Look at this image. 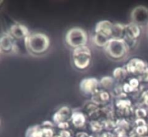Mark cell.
Returning <instances> with one entry per match:
<instances>
[{
    "label": "cell",
    "mask_w": 148,
    "mask_h": 137,
    "mask_svg": "<svg viewBox=\"0 0 148 137\" xmlns=\"http://www.w3.org/2000/svg\"><path fill=\"white\" fill-rule=\"evenodd\" d=\"M115 107L118 112L121 113V115L124 116H128L132 113H134L133 111L132 103L130 100L127 99L126 97L119 98L116 101Z\"/></svg>",
    "instance_id": "cell-14"
},
{
    "label": "cell",
    "mask_w": 148,
    "mask_h": 137,
    "mask_svg": "<svg viewBox=\"0 0 148 137\" xmlns=\"http://www.w3.org/2000/svg\"><path fill=\"white\" fill-rule=\"evenodd\" d=\"M101 137H116V135L111 132H104L101 134Z\"/></svg>",
    "instance_id": "cell-27"
},
{
    "label": "cell",
    "mask_w": 148,
    "mask_h": 137,
    "mask_svg": "<svg viewBox=\"0 0 148 137\" xmlns=\"http://www.w3.org/2000/svg\"><path fill=\"white\" fill-rule=\"evenodd\" d=\"M137 78L140 81L141 84L148 83V68L143 74H141L140 76H137Z\"/></svg>",
    "instance_id": "cell-26"
},
{
    "label": "cell",
    "mask_w": 148,
    "mask_h": 137,
    "mask_svg": "<svg viewBox=\"0 0 148 137\" xmlns=\"http://www.w3.org/2000/svg\"><path fill=\"white\" fill-rule=\"evenodd\" d=\"M132 22L140 26L148 24V8L145 6H137L131 12Z\"/></svg>",
    "instance_id": "cell-7"
},
{
    "label": "cell",
    "mask_w": 148,
    "mask_h": 137,
    "mask_svg": "<svg viewBox=\"0 0 148 137\" xmlns=\"http://www.w3.org/2000/svg\"><path fill=\"white\" fill-rule=\"evenodd\" d=\"M124 30H125V25L121 23H114L113 38L124 39Z\"/></svg>",
    "instance_id": "cell-21"
},
{
    "label": "cell",
    "mask_w": 148,
    "mask_h": 137,
    "mask_svg": "<svg viewBox=\"0 0 148 137\" xmlns=\"http://www.w3.org/2000/svg\"><path fill=\"white\" fill-rule=\"evenodd\" d=\"M114 23L107 20H101L96 24L95 27V33H100L109 38H113Z\"/></svg>",
    "instance_id": "cell-13"
},
{
    "label": "cell",
    "mask_w": 148,
    "mask_h": 137,
    "mask_svg": "<svg viewBox=\"0 0 148 137\" xmlns=\"http://www.w3.org/2000/svg\"><path fill=\"white\" fill-rule=\"evenodd\" d=\"M73 111L68 106H62L58 109L52 116L53 123L56 125L63 122H69Z\"/></svg>",
    "instance_id": "cell-11"
},
{
    "label": "cell",
    "mask_w": 148,
    "mask_h": 137,
    "mask_svg": "<svg viewBox=\"0 0 148 137\" xmlns=\"http://www.w3.org/2000/svg\"><path fill=\"white\" fill-rule=\"evenodd\" d=\"M140 101L142 106L148 108V89L142 92L140 97Z\"/></svg>",
    "instance_id": "cell-25"
},
{
    "label": "cell",
    "mask_w": 148,
    "mask_h": 137,
    "mask_svg": "<svg viewBox=\"0 0 148 137\" xmlns=\"http://www.w3.org/2000/svg\"><path fill=\"white\" fill-rule=\"evenodd\" d=\"M145 137H148V136H145Z\"/></svg>",
    "instance_id": "cell-31"
},
{
    "label": "cell",
    "mask_w": 148,
    "mask_h": 137,
    "mask_svg": "<svg viewBox=\"0 0 148 137\" xmlns=\"http://www.w3.org/2000/svg\"><path fill=\"white\" fill-rule=\"evenodd\" d=\"M99 86V80L95 77L84 78L79 82V89L85 95H92L98 90Z\"/></svg>",
    "instance_id": "cell-10"
},
{
    "label": "cell",
    "mask_w": 148,
    "mask_h": 137,
    "mask_svg": "<svg viewBox=\"0 0 148 137\" xmlns=\"http://www.w3.org/2000/svg\"><path fill=\"white\" fill-rule=\"evenodd\" d=\"M88 41V33L81 27H72L67 30L65 35V42L66 45L73 49L87 46Z\"/></svg>",
    "instance_id": "cell-4"
},
{
    "label": "cell",
    "mask_w": 148,
    "mask_h": 137,
    "mask_svg": "<svg viewBox=\"0 0 148 137\" xmlns=\"http://www.w3.org/2000/svg\"><path fill=\"white\" fill-rule=\"evenodd\" d=\"M25 137H43L40 125H34L27 128Z\"/></svg>",
    "instance_id": "cell-20"
},
{
    "label": "cell",
    "mask_w": 148,
    "mask_h": 137,
    "mask_svg": "<svg viewBox=\"0 0 148 137\" xmlns=\"http://www.w3.org/2000/svg\"><path fill=\"white\" fill-rule=\"evenodd\" d=\"M16 50V41L7 33H0V53L10 54Z\"/></svg>",
    "instance_id": "cell-8"
},
{
    "label": "cell",
    "mask_w": 148,
    "mask_h": 137,
    "mask_svg": "<svg viewBox=\"0 0 148 137\" xmlns=\"http://www.w3.org/2000/svg\"><path fill=\"white\" fill-rule=\"evenodd\" d=\"M72 60L74 66L80 71L85 70L90 66L92 61V52L88 46L73 49L72 53Z\"/></svg>",
    "instance_id": "cell-3"
},
{
    "label": "cell",
    "mask_w": 148,
    "mask_h": 137,
    "mask_svg": "<svg viewBox=\"0 0 148 137\" xmlns=\"http://www.w3.org/2000/svg\"><path fill=\"white\" fill-rule=\"evenodd\" d=\"M87 115L85 112L81 111H73L71 117V122L72 125L77 128H82L86 124Z\"/></svg>",
    "instance_id": "cell-17"
},
{
    "label": "cell",
    "mask_w": 148,
    "mask_h": 137,
    "mask_svg": "<svg viewBox=\"0 0 148 137\" xmlns=\"http://www.w3.org/2000/svg\"><path fill=\"white\" fill-rule=\"evenodd\" d=\"M127 75L128 73L124 67H117L113 71V78L118 82H124L127 79Z\"/></svg>",
    "instance_id": "cell-19"
},
{
    "label": "cell",
    "mask_w": 148,
    "mask_h": 137,
    "mask_svg": "<svg viewBox=\"0 0 148 137\" xmlns=\"http://www.w3.org/2000/svg\"><path fill=\"white\" fill-rule=\"evenodd\" d=\"M111 94L106 89H98L91 95V102L97 105H104L111 100Z\"/></svg>",
    "instance_id": "cell-15"
},
{
    "label": "cell",
    "mask_w": 148,
    "mask_h": 137,
    "mask_svg": "<svg viewBox=\"0 0 148 137\" xmlns=\"http://www.w3.org/2000/svg\"><path fill=\"white\" fill-rule=\"evenodd\" d=\"M8 33L14 39L17 40H24L30 35V31L27 26L20 22L13 23L9 27Z\"/></svg>",
    "instance_id": "cell-9"
},
{
    "label": "cell",
    "mask_w": 148,
    "mask_h": 137,
    "mask_svg": "<svg viewBox=\"0 0 148 137\" xmlns=\"http://www.w3.org/2000/svg\"><path fill=\"white\" fill-rule=\"evenodd\" d=\"M134 114L136 119H139V118H141V119H145L148 115V112L147 109L145 108V107L141 106L136 108V109L134 110Z\"/></svg>",
    "instance_id": "cell-24"
},
{
    "label": "cell",
    "mask_w": 148,
    "mask_h": 137,
    "mask_svg": "<svg viewBox=\"0 0 148 137\" xmlns=\"http://www.w3.org/2000/svg\"><path fill=\"white\" fill-rule=\"evenodd\" d=\"M130 50L127 41L123 38H111L104 48L107 56L114 61L122 60L128 54Z\"/></svg>",
    "instance_id": "cell-2"
},
{
    "label": "cell",
    "mask_w": 148,
    "mask_h": 137,
    "mask_svg": "<svg viewBox=\"0 0 148 137\" xmlns=\"http://www.w3.org/2000/svg\"><path fill=\"white\" fill-rule=\"evenodd\" d=\"M110 40H111V38H109V37L97 33H94L93 37H92V41H93L94 44L97 47L103 48L106 47V46Z\"/></svg>",
    "instance_id": "cell-18"
},
{
    "label": "cell",
    "mask_w": 148,
    "mask_h": 137,
    "mask_svg": "<svg viewBox=\"0 0 148 137\" xmlns=\"http://www.w3.org/2000/svg\"><path fill=\"white\" fill-rule=\"evenodd\" d=\"M124 68L127 70L128 74L137 77L147 69L148 65L143 59L134 57L128 61Z\"/></svg>",
    "instance_id": "cell-5"
},
{
    "label": "cell",
    "mask_w": 148,
    "mask_h": 137,
    "mask_svg": "<svg viewBox=\"0 0 148 137\" xmlns=\"http://www.w3.org/2000/svg\"><path fill=\"white\" fill-rule=\"evenodd\" d=\"M23 42L26 50L30 54L36 56L45 54L51 46L49 36L40 32L30 33Z\"/></svg>",
    "instance_id": "cell-1"
},
{
    "label": "cell",
    "mask_w": 148,
    "mask_h": 137,
    "mask_svg": "<svg viewBox=\"0 0 148 137\" xmlns=\"http://www.w3.org/2000/svg\"><path fill=\"white\" fill-rule=\"evenodd\" d=\"M0 125H1V121H0Z\"/></svg>",
    "instance_id": "cell-30"
},
{
    "label": "cell",
    "mask_w": 148,
    "mask_h": 137,
    "mask_svg": "<svg viewBox=\"0 0 148 137\" xmlns=\"http://www.w3.org/2000/svg\"><path fill=\"white\" fill-rule=\"evenodd\" d=\"M3 3H4V1H2V0H0V7H1V6H2Z\"/></svg>",
    "instance_id": "cell-29"
},
{
    "label": "cell",
    "mask_w": 148,
    "mask_h": 137,
    "mask_svg": "<svg viewBox=\"0 0 148 137\" xmlns=\"http://www.w3.org/2000/svg\"><path fill=\"white\" fill-rule=\"evenodd\" d=\"M89 125L91 131L94 133L101 132L105 128L104 123L101 122L99 121H97V120H92V121H90Z\"/></svg>",
    "instance_id": "cell-23"
},
{
    "label": "cell",
    "mask_w": 148,
    "mask_h": 137,
    "mask_svg": "<svg viewBox=\"0 0 148 137\" xmlns=\"http://www.w3.org/2000/svg\"><path fill=\"white\" fill-rule=\"evenodd\" d=\"M75 137H91L90 136L88 135L87 133L85 132H79L77 133V134H76V136H75Z\"/></svg>",
    "instance_id": "cell-28"
},
{
    "label": "cell",
    "mask_w": 148,
    "mask_h": 137,
    "mask_svg": "<svg viewBox=\"0 0 148 137\" xmlns=\"http://www.w3.org/2000/svg\"><path fill=\"white\" fill-rule=\"evenodd\" d=\"M134 134L138 137L147 136L148 134V121L146 119H136L133 125Z\"/></svg>",
    "instance_id": "cell-16"
},
{
    "label": "cell",
    "mask_w": 148,
    "mask_h": 137,
    "mask_svg": "<svg viewBox=\"0 0 148 137\" xmlns=\"http://www.w3.org/2000/svg\"><path fill=\"white\" fill-rule=\"evenodd\" d=\"M121 84V87L124 94L128 95L129 94H133L140 90L141 82L137 76H133L128 79H126Z\"/></svg>",
    "instance_id": "cell-12"
},
{
    "label": "cell",
    "mask_w": 148,
    "mask_h": 137,
    "mask_svg": "<svg viewBox=\"0 0 148 137\" xmlns=\"http://www.w3.org/2000/svg\"><path fill=\"white\" fill-rule=\"evenodd\" d=\"M142 33L141 27L133 22H130L125 25L124 39L127 41L130 48H131V44L136 43L137 40L140 37Z\"/></svg>",
    "instance_id": "cell-6"
},
{
    "label": "cell",
    "mask_w": 148,
    "mask_h": 137,
    "mask_svg": "<svg viewBox=\"0 0 148 137\" xmlns=\"http://www.w3.org/2000/svg\"><path fill=\"white\" fill-rule=\"evenodd\" d=\"M114 82H115V80L113 78V76H103L99 80L100 86L103 88V89H106V90L111 89L114 86Z\"/></svg>",
    "instance_id": "cell-22"
}]
</instances>
